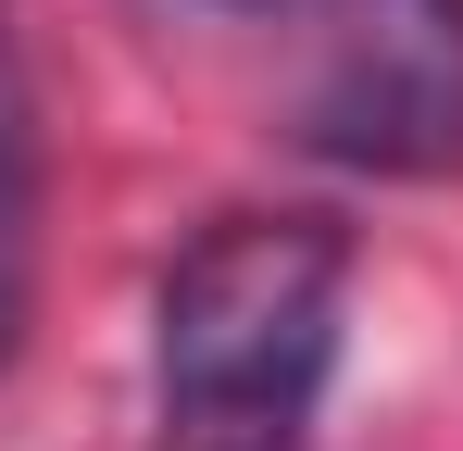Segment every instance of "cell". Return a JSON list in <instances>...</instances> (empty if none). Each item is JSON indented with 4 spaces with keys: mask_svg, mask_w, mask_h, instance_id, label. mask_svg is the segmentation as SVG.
Instances as JSON below:
<instances>
[{
    "mask_svg": "<svg viewBox=\"0 0 463 451\" xmlns=\"http://www.w3.org/2000/svg\"><path fill=\"white\" fill-rule=\"evenodd\" d=\"M288 126L351 176L463 163V0H276Z\"/></svg>",
    "mask_w": 463,
    "mask_h": 451,
    "instance_id": "7a4b0ae2",
    "label": "cell"
},
{
    "mask_svg": "<svg viewBox=\"0 0 463 451\" xmlns=\"http://www.w3.org/2000/svg\"><path fill=\"white\" fill-rule=\"evenodd\" d=\"M25 301H38V163H25V88L0 51V364L25 339Z\"/></svg>",
    "mask_w": 463,
    "mask_h": 451,
    "instance_id": "3957f363",
    "label": "cell"
},
{
    "mask_svg": "<svg viewBox=\"0 0 463 451\" xmlns=\"http://www.w3.org/2000/svg\"><path fill=\"white\" fill-rule=\"evenodd\" d=\"M351 326V226L213 214L151 301V389L201 451H288Z\"/></svg>",
    "mask_w": 463,
    "mask_h": 451,
    "instance_id": "6da1fadb",
    "label": "cell"
}]
</instances>
